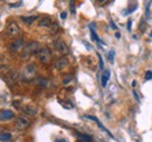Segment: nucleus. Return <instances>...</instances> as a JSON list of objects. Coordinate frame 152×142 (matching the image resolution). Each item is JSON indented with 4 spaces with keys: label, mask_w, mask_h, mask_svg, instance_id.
Wrapping results in <instances>:
<instances>
[{
    "label": "nucleus",
    "mask_w": 152,
    "mask_h": 142,
    "mask_svg": "<svg viewBox=\"0 0 152 142\" xmlns=\"http://www.w3.org/2000/svg\"><path fill=\"white\" fill-rule=\"evenodd\" d=\"M39 50H40V46H39L38 42H35V41L28 42V43L23 47V49H22L21 57H22V58H28L31 55H33V54H35V53H39Z\"/></svg>",
    "instance_id": "f257e3e1"
},
{
    "label": "nucleus",
    "mask_w": 152,
    "mask_h": 142,
    "mask_svg": "<svg viewBox=\"0 0 152 142\" xmlns=\"http://www.w3.org/2000/svg\"><path fill=\"white\" fill-rule=\"evenodd\" d=\"M38 57L42 63H45V64L49 63L50 59H52V53H50L49 48H48V47H42V48H40V50H39V53H38Z\"/></svg>",
    "instance_id": "f03ea898"
},
{
    "label": "nucleus",
    "mask_w": 152,
    "mask_h": 142,
    "mask_svg": "<svg viewBox=\"0 0 152 142\" xmlns=\"http://www.w3.org/2000/svg\"><path fill=\"white\" fill-rule=\"evenodd\" d=\"M54 49L56 50L57 53L63 55V56H66V55L69 54V48H68V46H67L62 40H60V38H57V40L54 41Z\"/></svg>",
    "instance_id": "7ed1b4c3"
},
{
    "label": "nucleus",
    "mask_w": 152,
    "mask_h": 142,
    "mask_svg": "<svg viewBox=\"0 0 152 142\" xmlns=\"http://www.w3.org/2000/svg\"><path fill=\"white\" fill-rule=\"evenodd\" d=\"M29 125H31L29 119L26 118V117H22V115L18 117L17 120H15V127H17L18 130H25L26 128L29 127Z\"/></svg>",
    "instance_id": "20e7f679"
},
{
    "label": "nucleus",
    "mask_w": 152,
    "mask_h": 142,
    "mask_svg": "<svg viewBox=\"0 0 152 142\" xmlns=\"http://www.w3.org/2000/svg\"><path fill=\"white\" fill-rule=\"evenodd\" d=\"M22 76H23V79H26V80L33 79L34 76H35V67H34L33 64L27 65V67L25 68L23 72H22Z\"/></svg>",
    "instance_id": "39448f33"
},
{
    "label": "nucleus",
    "mask_w": 152,
    "mask_h": 142,
    "mask_svg": "<svg viewBox=\"0 0 152 142\" xmlns=\"http://www.w3.org/2000/svg\"><path fill=\"white\" fill-rule=\"evenodd\" d=\"M18 80H19V73H18L17 70H11L8 72V75L6 76V82H7V84L10 86L14 85Z\"/></svg>",
    "instance_id": "423d86ee"
},
{
    "label": "nucleus",
    "mask_w": 152,
    "mask_h": 142,
    "mask_svg": "<svg viewBox=\"0 0 152 142\" xmlns=\"http://www.w3.org/2000/svg\"><path fill=\"white\" fill-rule=\"evenodd\" d=\"M7 34L10 36H18L20 34V28L19 26L15 22H11L7 26Z\"/></svg>",
    "instance_id": "0eeeda50"
},
{
    "label": "nucleus",
    "mask_w": 152,
    "mask_h": 142,
    "mask_svg": "<svg viewBox=\"0 0 152 142\" xmlns=\"http://www.w3.org/2000/svg\"><path fill=\"white\" fill-rule=\"evenodd\" d=\"M14 117V113L10 109H4L0 112V121H8Z\"/></svg>",
    "instance_id": "6e6552de"
},
{
    "label": "nucleus",
    "mask_w": 152,
    "mask_h": 142,
    "mask_svg": "<svg viewBox=\"0 0 152 142\" xmlns=\"http://www.w3.org/2000/svg\"><path fill=\"white\" fill-rule=\"evenodd\" d=\"M22 47H23V38H22V37H20V38H18V40H15V41L12 42L11 46H10V48H11L12 50H15V51H19Z\"/></svg>",
    "instance_id": "1a4fd4ad"
},
{
    "label": "nucleus",
    "mask_w": 152,
    "mask_h": 142,
    "mask_svg": "<svg viewBox=\"0 0 152 142\" xmlns=\"http://www.w3.org/2000/svg\"><path fill=\"white\" fill-rule=\"evenodd\" d=\"M67 65H68V62H67V59H66L64 57L58 58L56 62H55V67H56V69H58V70H62V69L66 68Z\"/></svg>",
    "instance_id": "9d476101"
},
{
    "label": "nucleus",
    "mask_w": 152,
    "mask_h": 142,
    "mask_svg": "<svg viewBox=\"0 0 152 142\" xmlns=\"http://www.w3.org/2000/svg\"><path fill=\"white\" fill-rule=\"evenodd\" d=\"M39 26L40 27H50L52 26V20L48 17H43L39 20Z\"/></svg>",
    "instance_id": "9b49d317"
},
{
    "label": "nucleus",
    "mask_w": 152,
    "mask_h": 142,
    "mask_svg": "<svg viewBox=\"0 0 152 142\" xmlns=\"http://www.w3.org/2000/svg\"><path fill=\"white\" fill-rule=\"evenodd\" d=\"M86 118H88V119H90V120H93V121H95L96 124L98 125V127H99V128H101V129H102L103 132H105V133H108V134H109L110 136H113V135H111V133H110L109 130H107V129L104 128V126H103V125L101 124V122H99V120H97V119H96L95 117H93V115H86Z\"/></svg>",
    "instance_id": "f8f14e48"
},
{
    "label": "nucleus",
    "mask_w": 152,
    "mask_h": 142,
    "mask_svg": "<svg viewBox=\"0 0 152 142\" xmlns=\"http://www.w3.org/2000/svg\"><path fill=\"white\" fill-rule=\"evenodd\" d=\"M109 78H110V71L105 70L104 72H103V75H102V86H103V88L107 86Z\"/></svg>",
    "instance_id": "ddd939ff"
},
{
    "label": "nucleus",
    "mask_w": 152,
    "mask_h": 142,
    "mask_svg": "<svg viewBox=\"0 0 152 142\" xmlns=\"http://www.w3.org/2000/svg\"><path fill=\"white\" fill-rule=\"evenodd\" d=\"M22 111L28 115H35L37 114V108L34 106H25L22 108Z\"/></svg>",
    "instance_id": "4468645a"
},
{
    "label": "nucleus",
    "mask_w": 152,
    "mask_h": 142,
    "mask_svg": "<svg viewBox=\"0 0 152 142\" xmlns=\"http://www.w3.org/2000/svg\"><path fill=\"white\" fill-rule=\"evenodd\" d=\"M11 139H12V134H11V133H2V134L0 135V140L2 142L10 141Z\"/></svg>",
    "instance_id": "2eb2a0df"
},
{
    "label": "nucleus",
    "mask_w": 152,
    "mask_h": 142,
    "mask_svg": "<svg viewBox=\"0 0 152 142\" xmlns=\"http://www.w3.org/2000/svg\"><path fill=\"white\" fill-rule=\"evenodd\" d=\"M89 28H90V33H91V37H93V40H94V41H97V42H99V38H98V36H97V34H96L95 29H94V23H93Z\"/></svg>",
    "instance_id": "dca6fc26"
},
{
    "label": "nucleus",
    "mask_w": 152,
    "mask_h": 142,
    "mask_svg": "<svg viewBox=\"0 0 152 142\" xmlns=\"http://www.w3.org/2000/svg\"><path fill=\"white\" fill-rule=\"evenodd\" d=\"M35 19H37V17H22L21 20H22V21H25L27 25H31Z\"/></svg>",
    "instance_id": "f3484780"
},
{
    "label": "nucleus",
    "mask_w": 152,
    "mask_h": 142,
    "mask_svg": "<svg viewBox=\"0 0 152 142\" xmlns=\"http://www.w3.org/2000/svg\"><path fill=\"white\" fill-rule=\"evenodd\" d=\"M138 28H139V30H140L142 33H144V32H145V29H146V25H145V20H144V19H142V20H140V23H139Z\"/></svg>",
    "instance_id": "a211bd4d"
},
{
    "label": "nucleus",
    "mask_w": 152,
    "mask_h": 142,
    "mask_svg": "<svg viewBox=\"0 0 152 142\" xmlns=\"http://www.w3.org/2000/svg\"><path fill=\"white\" fill-rule=\"evenodd\" d=\"M78 138L82 140V141H86V142H91V138L89 135H84V134H80Z\"/></svg>",
    "instance_id": "6ab92c4d"
},
{
    "label": "nucleus",
    "mask_w": 152,
    "mask_h": 142,
    "mask_svg": "<svg viewBox=\"0 0 152 142\" xmlns=\"http://www.w3.org/2000/svg\"><path fill=\"white\" fill-rule=\"evenodd\" d=\"M49 29H50V32H52V33H56L57 29H58L57 23H55V22H54V23H52V26L49 27Z\"/></svg>",
    "instance_id": "aec40b11"
},
{
    "label": "nucleus",
    "mask_w": 152,
    "mask_h": 142,
    "mask_svg": "<svg viewBox=\"0 0 152 142\" xmlns=\"http://www.w3.org/2000/svg\"><path fill=\"white\" fill-rule=\"evenodd\" d=\"M72 79H73V78H72V76H66V77L63 78V84H64V85L69 84V83L72 82Z\"/></svg>",
    "instance_id": "412c9836"
},
{
    "label": "nucleus",
    "mask_w": 152,
    "mask_h": 142,
    "mask_svg": "<svg viewBox=\"0 0 152 142\" xmlns=\"http://www.w3.org/2000/svg\"><path fill=\"white\" fill-rule=\"evenodd\" d=\"M114 56H115V51H114V50L109 51V54H108V59H109L111 63H114Z\"/></svg>",
    "instance_id": "4be33fe9"
},
{
    "label": "nucleus",
    "mask_w": 152,
    "mask_h": 142,
    "mask_svg": "<svg viewBox=\"0 0 152 142\" xmlns=\"http://www.w3.org/2000/svg\"><path fill=\"white\" fill-rule=\"evenodd\" d=\"M152 79V71H148L145 73V80H150Z\"/></svg>",
    "instance_id": "5701e85b"
},
{
    "label": "nucleus",
    "mask_w": 152,
    "mask_h": 142,
    "mask_svg": "<svg viewBox=\"0 0 152 142\" xmlns=\"http://www.w3.org/2000/svg\"><path fill=\"white\" fill-rule=\"evenodd\" d=\"M20 5H22V2H21V1L15 2V4H11V7H19Z\"/></svg>",
    "instance_id": "b1692460"
},
{
    "label": "nucleus",
    "mask_w": 152,
    "mask_h": 142,
    "mask_svg": "<svg viewBox=\"0 0 152 142\" xmlns=\"http://www.w3.org/2000/svg\"><path fill=\"white\" fill-rule=\"evenodd\" d=\"M98 58H99V67H101V69H103V59H102L101 55H98Z\"/></svg>",
    "instance_id": "393cba45"
},
{
    "label": "nucleus",
    "mask_w": 152,
    "mask_h": 142,
    "mask_svg": "<svg viewBox=\"0 0 152 142\" xmlns=\"http://www.w3.org/2000/svg\"><path fill=\"white\" fill-rule=\"evenodd\" d=\"M131 23H132V21L129 20V22H128V30H129V32H131Z\"/></svg>",
    "instance_id": "a878e982"
},
{
    "label": "nucleus",
    "mask_w": 152,
    "mask_h": 142,
    "mask_svg": "<svg viewBox=\"0 0 152 142\" xmlns=\"http://www.w3.org/2000/svg\"><path fill=\"white\" fill-rule=\"evenodd\" d=\"M137 7H138V6H137V5H134V6H133V7H131V8H130V9H129V11H128V13H131V12H133V11H134V9H137Z\"/></svg>",
    "instance_id": "bb28decb"
},
{
    "label": "nucleus",
    "mask_w": 152,
    "mask_h": 142,
    "mask_svg": "<svg viewBox=\"0 0 152 142\" xmlns=\"http://www.w3.org/2000/svg\"><path fill=\"white\" fill-rule=\"evenodd\" d=\"M70 9H72L73 13H75V8H74V2H73V1L70 2Z\"/></svg>",
    "instance_id": "cd10ccee"
},
{
    "label": "nucleus",
    "mask_w": 152,
    "mask_h": 142,
    "mask_svg": "<svg viewBox=\"0 0 152 142\" xmlns=\"http://www.w3.org/2000/svg\"><path fill=\"white\" fill-rule=\"evenodd\" d=\"M66 18H67V13H66V12H62V13H61V19L64 20Z\"/></svg>",
    "instance_id": "c85d7f7f"
},
{
    "label": "nucleus",
    "mask_w": 152,
    "mask_h": 142,
    "mask_svg": "<svg viewBox=\"0 0 152 142\" xmlns=\"http://www.w3.org/2000/svg\"><path fill=\"white\" fill-rule=\"evenodd\" d=\"M133 96H134V98L137 99V100H139V97H138V94H137V92L133 90Z\"/></svg>",
    "instance_id": "c756f323"
},
{
    "label": "nucleus",
    "mask_w": 152,
    "mask_h": 142,
    "mask_svg": "<svg viewBox=\"0 0 152 142\" xmlns=\"http://www.w3.org/2000/svg\"><path fill=\"white\" fill-rule=\"evenodd\" d=\"M55 142H67V140H64V139H56Z\"/></svg>",
    "instance_id": "7c9ffc66"
},
{
    "label": "nucleus",
    "mask_w": 152,
    "mask_h": 142,
    "mask_svg": "<svg viewBox=\"0 0 152 142\" xmlns=\"http://www.w3.org/2000/svg\"><path fill=\"white\" fill-rule=\"evenodd\" d=\"M115 36H116L117 38H119V37H121V33H119V32H116V34H115Z\"/></svg>",
    "instance_id": "2f4dec72"
},
{
    "label": "nucleus",
    "mask_w": 152,
    "mask_h": 142,
    "mask_svg": "<svg viewBox=\"0 0 152 142\" xmlns=\"http://www.w3.org/2000/svg\"><path fill=\"white\" fill-rule=\"evenodd\" d=\"M99 4H101V5H104V4H108V1H101Z\"/></svg>",
    "instance_id": "473e14b6"
},
{
    "label": "nucleus",
    "mask_w": 152,
    "mask_h": 142,
    "mask_svg": "<svg viewBox=\"0 0 152 142\" xmlns=\"http://www.w3.org/2000/svg\"><path fill=\"white\" fill-rule=\"evenodd\" d=\"M136 84H137V83H136V80H133V82H132V86H136Z\"/></svg>",
    "instance_id": "72a5a7b5"
},
{
    "label": "nucleus",
    "mask_w": 152,
    "mask_h": 142,
    "mask_svg": "<svg viewBox=\"0 0 152 142\" xmlns=\"http://www.w3.org/2000/svg\"><path fill=\"white\" fill-rule=\"evenodd\" d=\"M151 37H152V33H151Z\"/></svg>",
    "instance_id": "f704fd0d"
}]
</instances>
